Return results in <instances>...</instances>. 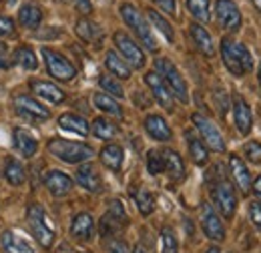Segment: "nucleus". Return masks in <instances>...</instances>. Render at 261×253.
Returning <instances> with one entry per match:
<instances>
[{
    "mask_svg": "<svg viewBox=\"0 0 261 253\" xmlns=\"http://www.w3.org/2000/svg\"><path fill=\"white\" fill-rule=\"evenodd\" d=\"M221 59L233 77H243L253 68V59H251V53L247 50V46L241 42H235L231 38L221 40Z\"/></svg>",
    "mask_w": 261,
    "mask_h": 253,
    "instance_id": "obj_1",
    "label": "nucleus"
},
{
    "mask_svg": "<svg viewBox=\"0 0 261 253\" xmlns=\"http://www.w3.org/2000/svg\"><path fill=\"white\" fill-rule=\"evenodd\" d=\"M46 149L50 155H55L57 159L65 161L68 165L87 163L91 157H95L93 147H89L85 143H76V141H66V139H50Z\"/></svg>",
    "mask_w": 261,
    "mask_h": 253,
    "instance_id": "obj_2",
    "label": "nucleus"
},
{
    "mask_svg": "<svg viewBox=\"0 0 261 253\" xmlns=\"http://www.w3.org/2000/svg\"><path fill=\"white\" fill-rule=\"evenodd\" d=\"M27 221L29 227L33 231V235L36 237V241L40 243V247L50 249L55 243V225L50 223L46 211L42 209V205L38 203H31L27 209Z\"/></svg>",
    "mask_w": 261,
    "mask_h": 253,
    "instance_id": "obj_3",
    "label": "nucleus"
},
{
    "mask_svg": "<svg viewBox=\"0 0 261 253\" xmlns=\"http://www.w3.org/2000/svg\"><path fill=\"white\" fill-rule=\"evenodd\" d=\"M121 16H123V20L127 22V27L133 29V32L137 34V38H139L151 53H155V50H157V40H155V36H153V31L149 29V24H147L143 12H141L137 6L125 2V4H121Z\"/></svg>",
    "mask_w": 261,
    "mask_h": 253,
    "instance_id": "obj_4",
    "label": "nucleus"
},
{
    "mask_svg": "<svg viewBox=\"0 0 261 253\" xmlns=\"http://www.w3.org/2000/svg\"><path fill=\"white\" fill-rule=\"evenodd\" d=\"M155 72L165 81V85L169 87L171 95L175 96L177 100L181 103H189V89H187V83L185 79L181 77L179 68L171 63L169 59H157L155 61Z\"/></svg>",
    "mask_w": 261,
    "mask_h": 253,
    "instance_id": "obj_5",
    "label": "nucleus"
},
{
    "mask_svg": "<svg viewBox=\"0 0 261 253\" xmlns=\"http://www.w3.org/2000/svg\"><path fill=\"white\" fill-rule=\"evenodd\" d=\"M127 225H129L127 211H125L123 203L115 199L109 203V211L98 221V233L102 239H111V237H117Z\"/></svg>",
    "mask_w": 261,
    "mask_h": 253,
    "instance_id": "obj_6",
    "label": "nucleus"
},
{
    "mask_svg": "<svg viewBox=\"0 0 261 253\" xmlns=\"http://www.w3.org/2000/svg\"><path fill=\"white\" fill-rule=\"evenodd\" d=\"M42 57H44V64H46V70L50 77H55L57 81H63V83H68L76 77V68L72 66V63L66 59L65 55L44 46L42 48Z\"/></svg>",
    "mask_w": 261,
    "mask_h": 253,
    "instance_id": "obj_7",
    "label": "nucleus"
},
{
    "mask_svg": "<svg viewBox=\"0 0 261 253\" xmlns=\"http://www.w3.org/2000/svg\"><path fill=\"white\" fill-rule=\"evenodd\" d=\"M211 199H213V205L221 211V215L225 219H231L235 215V207H237V195L233 191V185L225 181V179H219L217 183H213L211 187Z\"/></svg>",
    "mask_w": 261,
    "mask_h": 253,
    "instance_id": "obj_8",
    "label": "nucleus"
},
{
    "mask_svg": "<svg viewBox=\"0 0 261 253\" xmlns=\"http://www.w3.org/2000/svg\"><path fill=\"white\" fill-rule=\"evenodd\" d=\"M191 119H193V125H195V129L199 131V135H201L205 147L211 149V151L223 153V151H225V141H223V135L219 133L217 125H213V121L207 119V117L201 115V113H195Z\"/></svg>",
    "mask_w": 261,
    "mask_h": 253,
    "instance_id": "obj_9",
    "label": "nucleus"
},
{
    "mask_svg": "<svg viewBox=\"0 0 261 253\" xmlns=\"http://www.w3.org/2000/svg\"><path fill=\"white\" fill-rule=\"evenodd\" d=\"M113 40H115V44H117V48H119L123 61L129 64V66H133V68H143V66H145L147 59H145L143 48L130 38L127 32L117 31L113 34Z\"/></svg>",
    "mask_w": 261,
    "mask_h": 253,
    "instance_id": "obj_10",
    "label": "nucleus"
},
{
    "mask_svg": "<svg viewBox=\"0 0 261 253\" xmlns=\"http://www.w3.org/2000/svg\"><path fill=\"white\" fill-rule=\"evenodd\" d=\"M215 20L223 31L235 32L241 27V12L233 0H217L215 2Z\"/></svg>",
    "mask_w": 261,
    "mask_h": 253,
    "instance_id": "obj_11",
    "label": "nucleus"
},
{
    "mask_svg": "<svg viewBox=\"0 0 261 253\" xmlns=\"http://www.w3.org/2000/svg\"><path fill=\"white\" fill-rule=\"evenodd\" d=\"M201 227H203V233L211 241H223L225 239V227L219 219V215L215 213L213 205H209V203L201 205Z\"/></svg>",
    "mask_w": 261,
    "mask_h": 253,
    "instance_id": "obj_12",
    "label": "nucleus"
},
{
    "mask_svg": "<svg viewBox=\"0 0 261 253\" xmlns=\"http://www.w3.org/2000/svg\"><path fill=\"white\" fill-rule=\"evenodd\" d=\"M14 109L20 117L33 119V121H46L50 119V111L46 107H42L36 98L29 95H18L14 96Z\"/></svg>",
    "mask_w": 261,
    "mask_h": 253,
    "instance_id": "obj_13",
    "label": "nucleus"
},
{
    "mask_svg": "<svg viewBox=\"0 0 261 253\" xmlns=\"http://www.w3.org/2000/svg\"><path fill=\"white\" fill-rule=\"evenodd\" d=\"M145 83H147V87L151 89V93L153 96L157 98V103L167 109V111H173V103H175V96L171 95V91H169V87L165 85V81L157 74V72H147L145 74Z\"/></svg>",
    "mask_w": 261,
    "mask_h": 253,
    "instance_id": "obj_14",
    "label": "nucleus"
},
{
    "mask_svg": "<svg viewBox=\"0 0 261 253\" xmlns=\"http://www.w3.org/2000/svg\"><path fill=\"white\" fill-rule=\"evenodd\" d=\"M231 109H233V119H235V127L239 131V135H249V131L253 127V115H251V109L245 103V98L237 95L233 98Z\"/></svg>",
    "mask_w": 261,
    "mask_h": 253,
    "instance_id": "obj_15",
    "label": "nucleus"
},
{
    "mask_svg": "<svg viewBox=\"0 0 261 253\" xmlns=\"http://www.w3.org/2000/svg\"><path fill=\"white\" fill-rule=\"evenodd\" d=\"M95 235V221L91 213H79L70 223V237L76 241H91Z\"/></svg>",
    "mask_w": 261,
    "mask_h": 253,
    "instance_id": "obj_16",
    "label": "nucleus"
},
{
    "mask_svg": "<svg viewBox=\"0 0 261 253\" xmlns=\"http://www.w3.org/2000/svg\"><path fill=\"white\" fill-rule=\"evenodd\" d=\"M44 185L53 197H65L72 189V179L63 171H48L44 177Z\"/></svg>",
    "mask_w": 261,
    "mask_h": 253,
    "instance_id": "obj_17",
    "label": "nucleus"
},
{
    "mask_svg": "<svg viewBox=\"0 0 261 253\" xmlns=\"http://www.w3.org/2000/svg\"><path fill=\"white\" fill-rule=\"evenodd\" d=\"M229 169H231L233 181H235V185L239 187L241 195H247V193L251 191V175H249L245 163L241 161L239 155H231V157H229Z\"/></svg>",
    "mask_w": 261,
    "mask_h": 253,
    "instance_id": "obj_18",
    "label": "nucleus"
},
{
    "mask_svg": "<svg viewBox=\"0 0 261 253\" xmlns=\"http://www.w3.org/2000/svg\"><path fill=\"white\" fill-rule=\"evenodd\" d=\"M76 183L81 187H85L91 193H100L102 191V181H100V175L97 173V169L91 165V163H85L76 169Z\"/></svg>",
    "mask_w": 261,
    "mask_h": 253,
    "instance_id": "obj_19",
    "label": "nucleus"
},
{
    "mask_svg": "<svg viewBox=\"0 0 261 253\" xmlns=\"http://www.w3.org/2000/svg\"><path fill=\"white\" fill-rule=\"evenodd\" d=\"M31 89H33V93L36 96H40V98H44V100H48L53 105H61L66 98L63 89H59L57 85L46 83V81H33L31 83Z\"/></svg>",
    "mask_w": 261,
    "mask_h": 253,
    "instance_id": "obj_20",
    "label": "nucleus"
},
{
    "mask_svg": "<svg viewBox=\"0 0 261 253\" xmlns=\"http://www.w3.org/2000/svg\"><path fill=\"white\" fill-rule=\"evenodd\" d=\"M161 153H163L165 163L163 173H167L169 179H173V181H181L185 177V163H183L181 155L177 151H173V149H163Z\"/></svg>",
    "mask_w": 261,
    "mask_h": 253,
    "instance_id": "obj_21",
    "label": "nucleus"
},
{
    "mask_svg": "<svg viewBox=\"0 0 261 253\" xmlns=\"http://www.w3.org/2000/svg\"><path fill=\"white\" fill-rule=\"evenodd\" d=\"M74 31H76V34H79V38L85 40L87 44H95V46H98L100 40H102V29L98 27L97 22L89 20V18H79Z\"/></svg>",
    "mask_w": 261,
    "mask_h": 253,
    "instance_id": "obj_22",
    "label": "nucleus"
},
{
    "mask_svg": "<svg viewBox=\"0 0 261 253\" xmlns=\"http://www.w3.org/2000/svg\"><path fill=\"white\" fill-rule=\"evenodd\" d=\"M145 131L155 139V141H171V137H173V133H171V129L167 125V121H165L161 115H149L147 119H145Z\"/></svg>",
    "mask_w": 261,
    "mask_h": 253,
    "instance_id": "obj_23",
    "label": "nucleus"
},
{
    "mask_svg": "<svg viewBox=\"0 0 261 253\" xmlns=\"http://www.w3.org/2000/svg\"><path fill=\"white\" fill-rule=\"evenodd\" d=\"M189 32H191V38L195 42V46L205 55V57H213L215 55V44H213V38L211 34L207 32V29H203L199 22H193L189 27Z\"/></svg>",
    "mask_w": 261,
    "mask_h": 253,
    "instance_id": "obj_24",
    "label": "nucleus"
},
{
    "mask_svg": "<svg viewBox=\"0 0 261 253\" xmlns=\"http://www.w3.org/2000/svg\"><path fill=\"white\" fill-rule=\"evenodd\" d=\"M123 159H125V153H123V149L119 147V145H105L102 149H100V163L107 167V169H111L113 173H119L121 171V167H123Z\"/></svg>",
    "mask_w": 261,
    "mask_h": 253,
    "instance_id": "obj_25",
    "label": "nucleus"
},
{
    "mask_svg": "<svg viewBox=\"0 0 261 253\" xmlns=\"http://www.w3.org/2000/svg\"><path fill=\"white\" fill-rule=\"evenodd\" d=\"M18 22L29 31H36L40 27V22H42V8L38 4H34V2L24 4L20 8V12H18Z\"/></svg>",
    "mask_w": 261,
    "mask_h": 253,
    "instance_id": "obj_26",
    "label": "nucleus"
},
{
    "mask_svg": "<svg viewBox=\"0 0 261 253\" xmlns=\"http://www.w3.org/2000/svg\"><path fill=\"white\" fill-rule=\"evenodd\" d=\"M0 245H2V253H34L29 241L18 237L14 231H4L0 237Z\"/></svg>",
    "mask_w": 261,
    "mask_h": 253,
    "instance_id": "obj_27",
    "label": "nucleus"
},
{
    "mask_svg": "<svg viewBox=\"0 0 261 253\" xmlns=\"http://www.w3.org/2000/svg\"><path fill=\"white\" fill-rule=\"evenodd\" d=\"M105 66L111 70V74L113 77H117V79H123V81H129L130 79V66L125 61H123V57L119 55V53H115V50H109L107 55H105Z\"/></svg>",
    "mask_w": 261,
    "mask_h": 253,
    "instance_id": "obj_28",
    "label": "nucleus"
},
{
    "mask_svg": "<svg viewBox=\"0 0 261 253\" xmlns=\"http://www.w3.org/2000/svg\"><path fill=\"white\" fill-rule=\"evenodd\" d=\"M14 147L16 151L22 155V157H34L36 149H38V143L33 135L24 129H14Z\"/></svg>",
    "mask_w": 261,
    "mask_h": 253,
    "instance_id": "obj_29",
    "label": "nucleus"
},
{
    "mask_svg": "<svg viewBox=\"0 0 261 253\" xmlns=\"http://www.w3.org/2000/svg\"><path fill=\"white\" fill-rule=\"evenodd\" d=\"M4 177H6V181L10 185L18 187V185H22L27 181V169L18 159L10 157L6 159V163H4Z\"/></svg>",
    "mask_w": 261,
    "mask_h": 253,
    "instance_id": "obj_30",
    "label": "nucleus"
},
{
    "mask_svg": "<svg viewBox=\"0 0 261 253\" xmlns=\"http://www.w3.org/2000/svg\"><path fill=\"white\" fill-rule=\"evenodd\" d=\"M59 127L65 129V131H70V133H76V135H89V123L79 117V115H72V113H66V115H61L59 117Z\"/></svg>",
    "mask_w": 261,
    "mask_h": 253,
    "instance_id": "obj_31",
    "label": "nucleus"
},
{
    "mask_svg": "<svg viewBox=\"0 0 261 253\" xmlns=\"http://www.w3.org/2000/svg\"><path fill=\"white\" fill-rule=\"evenodd\" d=\"M93 100H95V107L100 109L102 113H107L111 117H117V119H123V109L113 96H109L107 93H97Z\"/></svg>",
    "mask_w": 261,
    "mask_h": 253,
    "instance_id": "obj_32",
    "label": "nucleus"
},
{
    "mask_svg": "<svg viewBox=\"0 0 261 253\" xmlns=\"http://www.w3.org/2000/svg\"><path fill=\"white\" fill-rule=\"evenodd\" d=\"M185 137H187V145H189V153H191L193 163H195V165H205V163L209 161V151H207L205 143H203L201 139L193 137L191 133H187Z\"/></svg>",
    "mask_w": 261,
    "mask_h": 253,
    "instance_id": "obj_33",
    "label": "nucleus"
},
{
    "mask_svg": "<svg viewBox=\"0 0 261 253\" xmlns=\"http://www.w3.org/2000/svg\"><path fill=\"white\" fill-rule=\"evenodd\" d=\"M12 61L18 64L20 68H24V70H34V68L38 66L36 55H34V50L31 46H20V48H16Z\"/></svg>",
    "mask_w": 261,
    "mask_h": 253,
    "instance_id": "obj_34",
    "label": "nucleus"
},
{
    "mask_svg": "<svg viewBox=\"0 0 261 253\" xmlns=\"http://www.w3.org/2000/svg\"><path fill=\"white\" fill-rule=\"evenodd\" d=\"M147 14H149V20L153 22V27L161 32L169 42H173V40H175V32H173V27L169 24V20H167L165 16H161L157 10H153V8H149V10H147Z\"/></svg>",
    "mask_w": 261,
    "mask_h": 253,
    "instance_id": "obj_35",
    "label": "nucleus"
},
{
    "mask_svg": "<svg viewBox=\"0 0 261 253\" xmlns=\"http://www.w3.org/2000/svg\"><path fill=\"white\" fill-rule=\"evenodd\" d=\"M135 201H137V207H139L141 215H151L155 211V197L149 189L141 187L135 193Z\"/></svg>",
    "mask_w": 261,
    "mask_h": 253,
    "instance_id": "obj_36",
    "label": "nucleus"
},
{
    "mask_svg": "<svg viewBox=\"0 0 261 253\" xmlns=\"http://www.w3.org/2000/svg\"><path fill=\"white\" fill-rule=\"evenodd\" d=\"M93 133H95V137H98V139L109 141V139H113L119 133V129H117L115 123H111L109 119L98 117V119H95V123H93Z\"/></svg>",
    "mask_w": 261,
    "mask_h": 253,
    "instance_id": "obj_37",
    "label": "nucleus"
},
{
    "mask_svg": "<svg viewBox=\"0 0 261 253\" xmlns=\"http://www.w3.org/2000/svg\"><path fill=\"white\" fill-rule=\"evenodd\" d=\"M98 85H100V89H102L107 95L113 96V98H123V96H125V91H123L121 83H119L115 77L102 74V77L98 79Z\"/></svg>",
    "mask_w": 261,
    "mask_h": 253,
    "instance_id": "obj_38",
    "label": "nucleus"
},
{
    "mask_svg": "<svg viewBox=\"0 0 261 253\" xmlns=\"http://www.w3.org/2000/svg\"><path fill=\"white\" fill-rule=\"evenodd\" d=\"M187 8L199 22H209V18H211L209 0H187Z\"/></svg>",
    "mask_w": 261,
    "mask_h": 253,
    "instance_id": "obj_39",
    "label": "nucleus"
},
{
    "mask_svg": "<svg viewBox=\"0 0 261 253\" xmlns=\"http://www.w3.org/2000/svg\"><path fill=\"white\" fill-rule=\"evenodd\" d=\"M161 253H179V243L171 227L161 229Z\"/></svg>",
    "mask_w": 261,
    "mask_h": 253,
    "instance_id": "obj_40",
    "label": "nucleus"
},
{
    "mask_svg": "<svg viewBox=\"0 0 261 253\" xmlns=\"http://www.w3.org/2000/svg\"><path fill=\"white\" fill-rule=\"evenodd\" d=\"M147 171L151 175H161L165 171V163H163V153L157 151V149H151L147 153Z\"/></svg>",
    "mask_w": 261,
    "mask_h": 253,
    "instance_id": "obj_41",
    "label": "nucleus"
},
{
    "mask_svg": "<svg viewBox=\"0 0 261 253\" xmlns=\"http://www.w3.org/2000/svg\"><path fill=\"white\" fill-rule=\"evenodd\" d=\"M243 157L247 159L249 163H253V165H259L261 163V143H257V141H249V143H245V147H243Z\"/></svg>",
    "mask_w": 261,
    "mask_h": 253,
    "instance_id": "obj_42",
    "label": "nucleus"
},
{
    "mask_svg": "<svg viewBox=\"0 0 261 253\" xmlns=\"http://www.w3.org/2000/svg\"><path fill=\"white\" fill-rule=\"evenodd\" d=\"M107 251L109 253H130L129 245H127V241H123V239H119V237H111L109 241H107Z\"/></svg>",
    "mask_w": 261,
    "mask_h": 253,
    "instance_id": "obj_43",
    "label": "nucleus"
},
{
    "mask_svg": "<svg viewBox=\"0 0 261 253\" xmlns=\"http://www.w3.org/2000/svg\"><path fill=\"white\" fill-rule=\"evenodd\" d=\"M249 219L253 223V227L261 231V203H249Z\"/></svg>",
    "mask_w": 261,
    "mask_h": 253,
    "instance_id": "obj_44",
    "label": "nucleus"
},
{
    "mask_svg": "<svg viewBox=\"0 0 261 253\" xmlns=\"http://www.w3.org/2000/svg\"><path fill=\"white\" fill-rule=\"evenodd\" d=\"M14 34V20L8 16H0V36H10Z\"/></svg>",
    "mask_w": 261,
    "mask_h": 253,
    "instance_id": "obj_45",
    "label": "nucleus"
},
{
    "mask_svg": "<svg viewBox=\"0 0 261 253\" xmlns=\"http://www.w3.org/2000/svg\"><path fill=\"white\" fill-rule=\"evenodd\" d=\"M70 4H72L81 14H91V12H93L91 0H70Z\"/></svg>",
    "mask_w": 261,
    "mask_h": 253,
    "instance_id": "obj_46",
    "label": "nucleus"
},
{
    "mask_svg": "<svg viewBox=\"0 0 261 253\" xmlns=\"http://www.w3.org/2000/svg\"><path fill=\"white\" fill-rule=\"evenodd\" d=\"M153 2L159 4L165 12H169V14H175V12H177V4H175V0H153Z\"/></svg>",
    "mask_w": 261,
    "mask_h": 253,
    "instance_id": "obj_47",
    "label": "nucleus"
},
{
    "mask_svg": "<svg viewBox=\"0 0 261 253\" xmlns=\"http://www.w3.org/2000/svg\"><path fill=\"white\" fill-rule=\"evenodd\" d=\"M0 68H8V50L4 42H0Z\"/></svg>",
    "mask_w": 261,
    "mask_h": 253,
    "instance_id": "obj_48",
    "label": "nucleus"
},
{
    "mask_svg": "<svg viewBox=\"0 0 261 253\" xmlns=\"http://www.w3.org/2000/svg\"><path fill=\"white\" fill-rule=\"evenodd\" d=\"M251 189L255 191V195H257V197L261 199V175L257 177V179H255V181H253V183H251Z\"/></svg>",
    "mask_w": 261,
    "mask_h": 253,
    "instance_id": "obj_49",
    "label": "nucleus"
},
{
    "mask_svg": "<svg viewBox=\"0 0 261 253\" xmlns=\"http://www.w3.org/2000/svg\"><path fill=\"white\" fill-rule=\"evenodd\" d=\"M205 253H221V249H219V247H209Z\"/></svg>",
    "mask_w": 261,
    "mask_h": 253,
    "instance_id": "obj_50",
    "label": "nucleus"
},
{
    "mask_svg": "<svg viewBox=\"0 0 261 253\" xmlns=\"http://www.w3.org/2000/svg\"><path fill=\"white\" fill-rule=\"evenodd\" d=\"M253 4H255V8L261 12V0H253Z\"/></svg>",
    "mask_w": 261,
    "mask_h": 253,
    "instance_id": "obj_51",
    "label": "nucleus"
},
{
    "mask_svg": "<svg viewBox=\"0 0 261 253\" xmlns=\"http://www.w3.org/2000/svg\"><path fill=\"white\" fill-rule=\"evenodd\" d=\"M133 253H145V251H143L141 247H135V251H133Z\"/></svg>",
    "mask_w": 261,
    "mask_h": 253,
    "instance_id": "obj_52",
    "label": "nucleus"
},
{
    "mask_svg": "<svg viewBox=\"0 0 261 253\" xmlns=\"http://www.w3.org/2000/svg\"><path fill=\"white\" fill-rule=\"evenodd\" d=\"M14 2H18V0H6V4H14Z\"/></svg>",
    "mask_w": 261,
    "mask_h": 253,
    "instance_id": "obj_53",
    "label": "nucleus"
},
{
    "mask_svg": "<svg viewBox=\"0 0 261 253\" xmlns=\"http://www.w3.org/2000/svg\"><path fill=\"white\" fill-rule=\"evenodd\" d=\"M259 85H261V64H259Z\"/></svg>",
    "mask_w": 261,
    "mask_h": 253,
    "instance_id": "obj_54",
    "label": "nucleus"
},
{
    "mask_svg": "<svg viewBox=\"0 0 261 253\" xmlns=\"http://www.w3.org/2000/svg\"><path fill=\"white\" fill-rule=\"evenodd\" d=\"M66 2H70V0H66Z\"/></svg>",
    "mask_w": 261,
    "mask_h": 253,
    "instance_id": "obj_55",
    "label": "nucleus"
}]
</instances>
